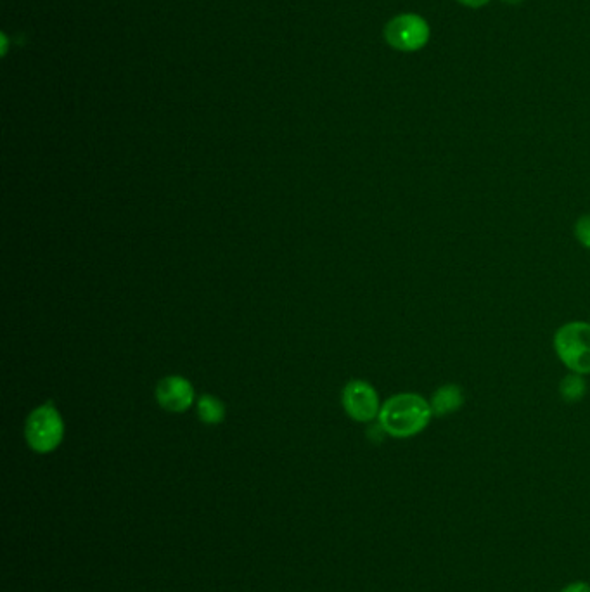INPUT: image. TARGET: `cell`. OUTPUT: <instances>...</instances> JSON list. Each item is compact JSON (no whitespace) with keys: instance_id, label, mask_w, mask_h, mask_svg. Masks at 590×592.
I'll return each instance as SVG.
<instances>
[{"instance_id":"cell-1","label":"cell","mask_w":590,"mask_h":592,"mask_svg":"<svg viewBox=\"0 0 590 592\" xmlns=\"http://www.w3.org/2000/svg\"><path fill=\"white\" fill-rule=\"evenodd\" d=\"M379 426L390 437L411 438L430 425V402L417 393H398L386 400L379 411Z\"/></svg>"},{"instance_id":"cell-2","label":"cell","mask_w":590,"mask_h":592,"mask_svg":"<svg viewBox=\"0 0 590 592\" xmlns=\"http://www.w3.org/2000/svg\"><path fill=\"white\" fill-rule=\"evenodd\" d=\"M554 350L571 373L590 374V322H566L554 335Z\"/></svg>"},{"instance_id":"cell-3","label":"cell","mask_w":590,"mask_h":592,"mask_svg":"<svg viewBox=\"0 0 590 592\" xmlns=\"http://www.w3.org/2000/svg\"><path fill=\"white\" fill-rule=\"evenodd\" d=\"M26 444L39 454L56 451L65 438V421L51 402L33 409L26 419Z\"/></svg>"},{"instance_id":"cell-4","label":"cell","mask_w":590,"mask_h":592,"mask_svg":"<svg viewBox=\"0 0 590 592\" xmlns=\"http://www.w3.org/2000/svg\"><path fill=\"white\" fill-rule=\"evenodd\" d=\"M385 39L393 49L416 52L430 40V26L417 14H400L385 28Z\"/></svg>"},{"instance_id":"cell-5","label":"cell","mask_w":590,"mask_h":592,"mask_svg":"<svg viewBox=\"0 0 590 592\" xmlns=\"http://www.w3.org/2000/svg\"><path fill=\"white\" fill-rule=\"evenodd\" d=\"M341 404L350 418L359 423H369L381 411L378 392L367 381L352 380L343 388Z\"/></svg>"},{"instance_id":"cell-6","label":"cell","mask_w":590,"mask_h":592,"mask_svg":"<svg viewBox=\"0 0 590 592\" xmlns=\"http://www.w3.org/2000/svg\"><path fill=\"white\" fill-rule=\"evenodd\" d=\"M156 400L165 411L186 412L193 406L194 388L182 376H167L156 385Z\"/></svg>"},{"instance_id":"cell-7","label":"cell","mask_w":590,"mask_h":592,"mask_svg":"<svg viewBox=\"0 0 590 592\" xmlns=\"http://www.w3.org/2000/svg\"><path fill=\"white\" fill-rule=\"evenodd\" d=\"M462 406H464V392L459 385H454V383L437 388V392L433 393L430 400L431 412L437 418L454 414Z\"/></svg>"},{"instance_id":"cell-8","label":"cell","mask_w":590,"mask_h":592,"mask_svg":"<svg viewBox=\"0 0 590 592\" xmlns=\"http://www.w3.org/2000/svg\"><path fill=\"white\" fill-rule=\"evenodd\" d=\"M198 416L205 425H220L225 418V406L212 395H203L198 400Z\"/></svg>"},{"instance_id":"cell-9","label":"cell","mask_w":590,"mask_h":592,"mask_svg":"<svg viewBox=\"0 0 590 592\" xmlns=\"http://www.w3.org/2000/svg\"><path fill=\"white\" fill-rule=\"evenodd\" d=\"M559 393L570 404L584 399L585 393H587V381L584 380V374H566L559 385Z\"/></svg>"},{"instance_id":"cell-10","label":"cell","mask_w":590,"mask_h":592,"mask_svg":"<svg viewBox=\"0 0 590 592\" xmlns=\"http://www.w3.org/2000/svg\"><path fill=\"white\" fill-rule=\"evenodd\" d=\"M575 236H577L578 243L590 250V213L582 215L575 224Z\"/></svg>"},{"instance_id":"cell-11","label":"cell","mask_w":590,"mask_h":592,"mask_svg":"<svg viewBox=\"0 0 590 592\" xmlns=\"http://www.w3.org/2000/svg\"><path fill=\"white\" fill-rule=\"evenodd\" d=\"M561 592H590V586L585 582H575V584L565 587Z\"/></svg>"},{"instance_id":"cell-12","label":"cell","mask_w":590,"mask_h":592,"mask_svg":"<svg viewBox=\"0 0 590 592\" xmlns=\"http://www.w3.org/2000/svg\"><path fill=\"white\" fill-rule=\"evenodd\" d=\"M457 2H461V4L468 7H483L485 4H488L490 0H457Z\"/></svg>"},{"instance_id":"cell-13","label":"cell","mask_w":590,"mask_h":592,"mask_svg":"<svg viewBox=\"0 0 590 592\" xmlns=\"http://www.w3.org/2000/svg\"><path fill=\"white\" fill-rule=\"evenodd\" d=\"M509 4H518V2H523V0H506Z\"/></svg>"}]
</instances>
